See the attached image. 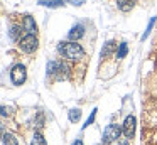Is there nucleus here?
<instances>
[{"mask_svg":"<svg viewBox=\"0 0 157 145\" xmlns=\"http://www.w3.org/2000/svg\"><path fill=\"white\" fill-rule=\"evenodd\" d=\"M58 52L69 61H79L81 57H85V49L76 42H59Z\"/></svg>","mask_w":157,"mask_h":145,"instance_id":"obj_1","label":"nucleus"},{"mask_svg":"<svg viewBox=\"0 0 157 145\" xmlns=\"http://www.w3.org/2000/svg\"><path fill=\"white\" fill-rule=\"evenodd\" d=\"M71 67L63 61H49L48 63V76H52L54 79H64L69 76Z\"/></svg>","mask_w":157,"mask_h":145,"instance_id":"obj_2","label":"nucleus"},{"mask_svg":"<svg viewBox=\"0 0 157 145\" xmlns=\"http://www.w3.org/2000/svg\"><path fill=\"white\" fill-rule=\"evenodd\" d=\"M120 133H123L122 132V127L117 123H110L108 127L103 130V138H101V143L108 145V143H113L115 140H118L120 138Z\"/></svg>","mask_w":157,"mask_h":145,"instance_id":"obj_3","label":"nucleus"},{"mask_svg":"<svg viewBox=\"0 0 157 145\" xmlns=\"http://www.w3.org/2000/svg\"><path fill=\"white\" fill-rule=\"evenodd\" d=\"M39 46V40L36 36H32V34H27V36H24L21 40H19V47H21L24 52H34L36 49H37Z\"/></svg>","mask_w":157,"mask_h":145,"instance_id":"obj_4","label":"nucleus"},{"mask_svg":"<svg viewBox=\"0 0 157 145\" xmlns=\"http://www.w3.org/2000/svg\"><path fill=\"white\" fill-rule=\"evenodd\" d=\"M10 79L14 84H22L25 81V66H22V64H15L14 67L10 69Z\"/></svg>","mask_w":157,"mask_h":145,"instance_id":"obj_5","label":"nucleus"},{"mask_svg":"<svg viewBox=\"0 0 157 145\" xmlns=\"http://www.w3.org/2000/svg\"><path fill=\"white\" fill-rule=\"evenodd\" d=\"M122 132L123 135H125V138H132L133 133H135V116H132V115H128V116L125 118V121H123L122 125Z\"/></svg>","mask_w":157,"mask_h":145,"instance_id":"obj_6","label":"nucleus"},{"mask_svg":"<svg viewBox=\"0 0 157 145\" xmlns=\"http://www.w3.org/2000/svg\"><path fill=\"white\" fill-rule=\"evenodd\" d=\"M83 34H85V27H83L81 24H76V25H73V27H71V30H69L68 37L71 39V42H75V40L81 39Z\"/></svg>","mask_w":157,"mask_h":145,"instance_id":"obj_7","label":"nucleus"},{"mask_svg":"<svg viewBox=\"0 0 157 145\" xmlns=\"http://www.w3.org/2000/svg\"><path fill=\"white\" fill-rule=\"evenodd\" d=\"M115 51H117V42H115V40H108V42L105 44V47L101 49V57L105 59V57L112 56Z\"/></svg>","mask_w":157,"mask_h":145,"instance_id":"obj_8","label":"nucleus"},{"mask_svg":"<svg viewBox=\"0 0 157 145\" xmlns=\"http://www.w3.org/2000/svg\"><path fill=\"white\" fill-rule=\"evenodd\" d=\"M24 29L27 30L29 34H32V36H36V32H37V25H36L34 19L32 17H24Z\"/></svg>","mask_w":157,"mask_h":145,"instance_id":"obj_9","label":"nucleus"},{"mask_svg":"<svg viewBox=\"0 0 157 145\" xmlns=\"http://www.w3.org/2000/svg\"><path fill=\"white\" fill-rule=\"evenodd\" d=\"M135 2L137 0H117V5L122 12H130L135 7Z\"/></svg>","mask_w":157,"mask_h":145,"instance_id":"obj_10","label":"nucleus"},{"mask_svg":"<svg viewBox=\"0 0 157 145\" xmlns=\"http://www.w3.org/2000/svg\"><path fill=\"white\" fill-rule=\"evenodd\" d=\"M21 34H22V29L19 25H12L10 30H9V37H10L12 40H21L22 39Z\"/></svg>","mask_w":157,"mask_h":145,"instance_id":"obj_11","label":"nucleus"},{"mask_svg":"<svg viewBox=\"0 0 157 145\" xmlns=\"http://www.w3.org/2000/svg\"><path fill=\"white\" fill-rule=\"evenodd\" d=\"M31 145H48V143H46V138L42 137L39 132H36L34 137H32V140H31Z\"/></svg>","mask_w":157,"mask_h":145,"instance_id":"obj_12","label":"nucleus"},{"mask_svg":"<svg viewBox=\"0 0 157 145\" xmlns=\"http://www.w3.org/2000/svg\"><path fill=\"white\" fill-rule=\"evenodd\" d=\"M79 118H81V110H79V108H73V110L69 111V121L76 123Z\"/></svg>","mask_w":157,"mask_h":145,"instance_id":"obj_13","label":"nucleus"},{"mask_svg":"<svg viewBox=\"0 0 157 145\" xmlns=\"http://www.w3.org/2000/svg\"><path fill=\"white\" fill-rule=\"evenodd\" d=\"M41 5H46V7H61V5H64V0H41Z\"/></svg>","mask_w":157,"mask_h":145,"instance_id":"obj_14","label":"nucleus"},{"mask_svg":"<svg viewBox=\"0 0 157 145\" xmlns=\"http://www.w3.org/2000/svg\"><path fill=\"white\" fill-rule=\"evenodd\" d=\"M4 145H19V143H17V138L12 133H4Z\"/></svg>","mask_w":157,"mask_h":145,"instance_id":"obj_15","label":"nucleus"},{"mask_svg":"<svg viewBox=\"0 0 157 145\" xmlns=\"http://www.w3.org/2000/svg\"><path fill=\"white\" fill-rule=\"evenodd\" d=\"M127 51H128V47H127V42H120V44H118V51H117V57H118V59L125 57Z\"/></svg>","mask_w":157,"mask_h":145,"instance_id":"obj_16","label":"nucleus"},{"mask_svg":"<svg viewBox=\"0 0 157 145\" xmlns=\"http://www.w3.org/2000/svg\"><path fill=\"white\" fill-rule=\"evenodd\" d=\"M155 20H157V17H152V19H150L149 25H147V30L144 32V36H142V40H144V39H147V36L150 34V30H152V27H154V24H155Z\"/></svg>","mask_w":157,"mask_h":145,"instance_id":"obj_17","label":"nucleus"},{"mask_svg":"<svg viewBox=\"0 0 157 145\" xmlns=\"http://www.w3.org/2000/svg\"><path fill=\"white\" fill-rule=\"evenodd\" d=\"M95 116H96V110H93V111H91V115H90V118H88V120H86V123L83 125V128L90 127V125H91L93 121H95Z\"/></svg>","mask_w":157,"mask_h":145,"instance_id":"obj_18","label":"nucleus"},{"mask_svg":"<svg viewBox=\"0 0 157 145\" xmlns=\"http://www.w3.org/2000/svg\"><path fill=\"white\" fill-rule=\"evenodd\" d=\"M118 145H128V138H125V140H122Z\"/></svg>","mask_w":157,"mask_h":145,"instance_id":"obj_19","label":"nucleus"},{"mask_svg":"<svg viewBox=\"0 0 157 145\" xmlns=\"http://www.w3.org/2000/svg\"><path fill=\"white\" fill-rule=\"evenodd\" d=\"M73 145H83V142H81V140H76V142H75V143H73Z\"/></svg>","mask_w":157,"mask_h":145,"instance_id":"obj_20","label":"nucleus"}]
</instances>
